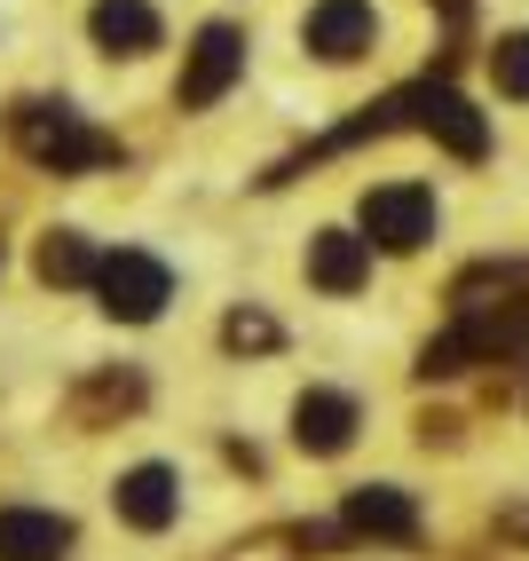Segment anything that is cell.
<instances>
[{
    "label": "cell",
    "instance_id": "cell-1",
    "mask_svg": "<svg viewBox=\"0 0 529 561\" xmlns=\"http://www.w3.org/2000/svg\"><path fill=\"white\" fill-rule=\"evenodd\" d=\"M9 135H16V151L32 167H48V174H95V167H119V142L95 135L71 103H16L9 111Z\"/></svg>",
    "mask_w": 529,
    "mask_h": 561
},
{
    "label": "cell",
    "instance_id": "cell-2",
    "mask_svg": "<svg viewBox=\"0 0 529 561\" xmlns=\"http://www.w3.org/2000/svg\"><path fill=\"white\" fill-rule=\"evenodd\" d=\"M95 293H103V309L119 317V324H150V317L174 301V270H166L159 253H142V245H119V253H103Z\"/></svg>",
    "mask_w": 529,
    "mask_h": 561
},
{
    "label": "cell",
    "instance_id": "cell-3",
    "mask_svg": "<svg viewBox=\"0 0 529 561\" xmlns=\"http://www.w3.org/2000/svg\"><path fill=\"white\" fill-rule=\"evenodd\" d=\"M238 71H245V32L238 24H206L191 56H182V80H174V103L182 111H214L221 95L238 88Z\"/></svg>",
    "mask_w": 529,
    "mask_h": 561
},
{
    "label": "cell",
    "instance_id": "cell-4",
    "mask_svg": "<svg viewBox=\"0 0 529 561\" xmlns=\"http://www.w3.org/2000/svg\"><path fill=\"white\" fill-rule=\"evenodd\" d=\"M427 238H435V191H419V182H380V191H364V245L419 253Z\"/></svg>",
    "mask_w": 529,
    "mask_h": 561
},
{
    "label": "cell",
    "instance_id": "cell-5",
    "mask_svg": "<svg viewBox=\"0 0 529 561\" xmlns=\"http://www.w3.org/2000/svg\"><path fill=\"white\" fill-rule=\"evenodd\" d=\"M411 127H427L450 159H482V151H490L482 111H474L459 88H411Z\"/></svg>",
    "mask_w": 529,
    "mask_h": 561
},
{
    "label": "cell",
    "instance_id": "cell-6",
    "mask_svg": "<svg viewBox=\"0 0 529 561\" xmlns=\"http://www.w3.org/2000/svg\"><path fill=\"white\" fill-rule=\"evenodd\" d=\"M300 41H309L324 64H356L371 41H380V16H371V0H317L309 24H300Z\"/></svg>",
    "mask_w": 529,
    "mask_h": 561
},
{
    "label": "cell",
    "instance_id": "cell-7",
    "mask_svg": "<svg viewBox=\"0 0 529 561\" xmlns=\"http://www.w3.org/2000/svg\"><path fill=\"white\" fill-rule=\"evenodd\" d=\"M356 420H364L356 396H340V388H309V396L292 403V443H300L309 459H340V451L356 443Z\"/></svg>",
    "mask_w": 529,
    "mask_h": 561
},
{
    "label": "cell",
    "instance_id": "cell-8",
    "mask_svg": "<svg viewBox=\"0 0 529 561\" xmlns=\"http://www.w3.org/2000/svg\"><path fill=\"white\" fill-rule=\"evenodd\" d=\"M80 530L48 506H0V561H71Z\"/></svg>",
    "mask_w": 529,
    "mask_h": 561
},
{
    "label": "cell",
    "instance_id": "cell-9",
    "mask_svg": "<svg viewBox=\"0 0 529 561\" xmlns=\"http://www.w3.org/2000/svg\"><path fill=\"white\" fill-rule=\"evenodd\" d=\"M111 506H119V522L127 530H166V522L182 514V482H174V467H127L119 474V491H111Z\"/></svg>",
    "mask_w": 529,
    "mask_h": 561
},
{
    "label": "cell",
    "instance_id": "cell-10",
    "mask_svg": "<svg viewBox=\"0 0 529 561\" xmlns=\"http://www.w3.org/2000/svg\"><path fill=\"white\" fill-rule=\"evenodd\" d=\"M159 9H150V0H95L88 9V41L103 48V56H150L159 48Z\"/></svg>",
    "mask_w": 529,
    "mask_h": 561
},
{
    "label": "cell",
    "instance_id": "cell-11",
    "mask_svg": "<svg viewBox=\"0 0 529 561\" xmlns=\"http://www.w3.org/2000/svg\"><path fill=\"white\" fill-rule=\"evenodd\" d=\"M64 411H71V427H111V420H127V411H142V371L111 364V371H95V380L71 388Z\"/></svg>",
    "mask_w": 529,
    "mask_h": 561
},
{
    "label": "cell",
    "instance_id": "cell-12",
    "mask_svg": "<svg viewBox=\"0 0 529 561\" xmlns=\"http://www.w3.org/2000/svg\"><path fill=\"white\" fill-rule=\"evenodd\" d=\"M371 277V245L356 230H317L309 238V285L317 293H364Z\"/></svg>",
    "mask_w": 529,
    "mask_h": 561
},
{
    "label": "cell",
    "instance_id": "cell-13",
    "mask_svg": "<svg viewBox=\"0 0 529 561\" xmlns=\"http://www.w3.org/2000/svg\"><path fill=\"white\" fill-rule=\"evenodd\" d=\"M348 530H364V538H419V506H411L403 491H388V482H364V491H348Z\"/></svg>",
    "mask_w": 529,
    "mask_h": 561
},
{
    "label": "cell",
    "instance_id": "cell-14",
    "mask_svg": "<svg viewBox=\"0 0 529 561\" xmlns=\"http://www.w3.org/2000/svg\"><path fill=\"white\" fill-rule=\"evenodd\" d=\"M32 270H41V285H95L103 253H95L80 230H48V238H41V253H32Z\"/></svg>",
    "mask_w": 529,
    "mask_h": 561
},
{
    "label": "cell",
    "instance_id": "cell-15",
    "mask_svg": "<svg viewBox=\"0 0 529 561\" xmlns=\"http://www.w3.org/2000/svg\"><path fill=\"white\" fill-rule=\"evenodd\" d=\"M317 546H332V530H253V538H238V546H221L214 561H300V553H317Z\"/></svg>",
    "mask_w": 529,
    "mask_h": 561
},
{
    "label": "cell",
    "instance_id": "cell-16",
    "mask_svg": "<svg viewBox=\"0 0 529 561\" xmlns=\"http://www.w3.org/2000/svg\"><path fill=\"white\" fill-rule=\"evenodd\" d=\"M221 348L230 356H269V348H285V332H277L269 309H230L221 317Z\"/></svg>",
    "mask_w": 529,
    "mask_h": 561
},
{
    "label": "cell",
    "instance_id": "cell-17",
    "mask_svg": "<svg viewBox=\"0 0 529 561\" xmlns=\"http://www.w3.org/2000/svg\"><path fill=\"white\" fill-rule=\"evenodd\" d=\"M490 80H498V95L529 103V32H506V41L490 48Z\"/></svg>",
    "mask_w": 529,
    "mask_h": 561
},
{
    "label": "cell",
    "instance_id": "cell-18",
    "mask_svg": "<svg viewBox=\"0 0 529 561\" xmlns=\"http://www.w3.org/2000/svg\"><path fill=\"white\" fill-rule=\"evenodd\" d=\"M467 364H474V341H467L459 324H450L442 341H427V348H419V380H450V371H467Z\"/></svg>",
    "mask_w": 529,
    "mask_h": 561
}]
</instances>
